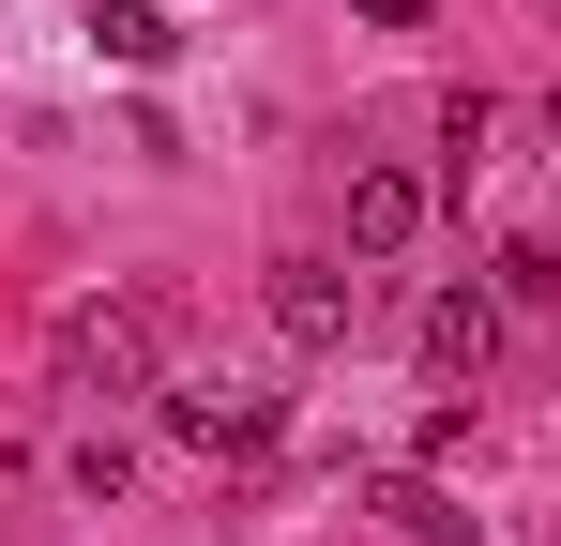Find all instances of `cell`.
Segmentation results:
<instances>
[{"label": "cell", "instance_id": "cell-3", "mask_svg": "<svg viewBox=\"0 0 561 546\" xmlns=\"http://www.w3.org/2000/svg\"><path fill=\"white\" fill-rule=\"evenodd\" d=\"M168 441H197V455H274V395H243V379H183V395H168Z\"/></svg>", "mask_w": 561, "mask_h": 546}, {"label": "cell", "instance_id": "cell-1", "mask_svg": "<svg viewBox=\"0 0 561 546\" xmlns=\"http://www.w3.org/2000/svg\"><path fill=\"white\" fill-rule=\"evenodd\" d=\"M46 364H61V395H168V304H77L61 334H46Z\"/></svg>", "mask_w": 561, "mask_h": 546}, {"label": "cell", "instance_id": "cell-6", "mask_svg": "<svg viewBox=\"0 0 561 546\" xmlns=\"http://www.w3.org/2000/svg\"><path fill=\"white\" fill-rule=\"evenodd\" d=\"M379 516H394V546H470V501L440 470H379Z\"/></svg>", "mask_w": 561, "mask_h": 546}, {"label": "cell", "instance_id": "cell-8", "mask_svg": "<svg viewBox=\"0 0 561 546\" xmlns=\"http://www.w3.org/2000/svg\"><path fill=\"white\" fill-rule=\"evenodd\" d=\"M92 46L122 61V77H152V61L183 46V15H152V0H92Z\"/></svg>", "mask_w": 561, "mask_h": 546}, {"label": "cell", "instance_id": "cell-9", "mask_svg": "<svg viewBox=\"0 0 561 546\" xmlns=\"http://www.w3.org/2000/svg\"><path fill=\"white\" fill-rule=\"evenodd\" d=\"M365 31H425V0H365Z\"/></svg>", "mask_w": 561, "mask_h": 546}, {"label": "cell", "instance_id": "cell-4", "mask_svg": "<svg viewBox=\"0 0 561 546\" xmlns=\"http://www.w3.org/2000/svg\"><path fill=\"white\" fill-rule=\"evenodd\" d=\"M350 319H365V304H350L334 259H274V334L288 350H350Z\"/></svg>", "mask_w": 561, "mask_h": 546}, {"label": "cell", "instance_id": "cell-2", "mask_svg": "<svg viewBox=\"0 0 561 546\" xmlns=\"http://www.w3.org/2000/svg\"><path fill=\"white\" fill-rule=\"evenodd\" d=\"M425 213H440V182L394 168V152H365V168H350V259H410Z\"/></svg>", "mask_w": 561, "mask_h": 546}, {"label": "cell", "instance_id": "cell-7", "mask_svg": "<svg viewBox=\"0 0 561 546\" xmlns=\"http://www.w3.org/2000/svg\"><path fill=\"white\" fill-rule=\"evenodd\" d=\"M485 304H501V319H547V304H561V243H547V228H516V243H501Z\"/></svg>", "mask_w": 561, "mask_h": 546}, {"label": "cell", "instance_id": "cell-5", "mask_svg": "<svg viewBox=\"0 0 561 546\" xmlns=\"http://www.w3.org/2000/svg\"><path fill=\"white\" fill-rule=\"evenodd\" d=\"M410 334H425V379H485V350H501V304H485V288H440Z\"/></svg>", "mask_w": 561, "mask_h": 546}]
</instances>
